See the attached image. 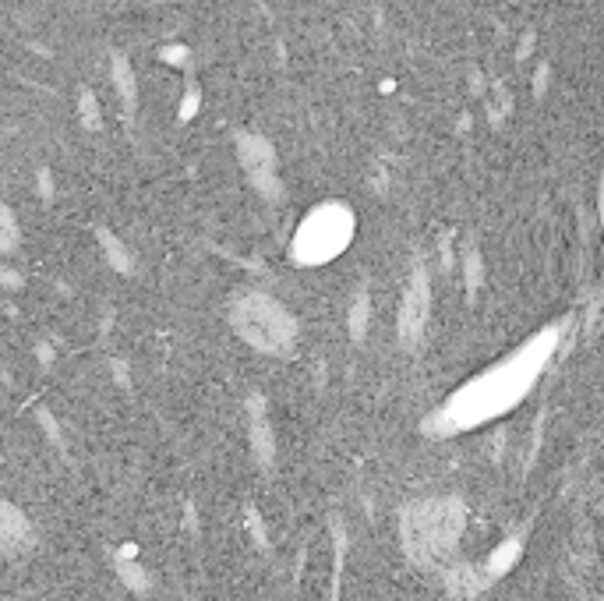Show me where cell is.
Wrapping results in <instances>:
<instances>
[{"instance_id": "6da1fadb", "label": "cell", "mask_w": 604, "mask_h": 601, "mask_svg": "<svg viewBox=\"0 0 604 601\" xmlns=\"http://www.w3.org/2000/svg\"><path fill=\"white\" fill-rule=\"evenodd\" d=\"M555 340H559V329L551 326L545 333H537L534 340H527V347L516 351L513 358H505L502 365L477 375L474 383L459 389L449 400V407L442 410L445 424H449V429H470V424H481L513 407L523 393L534 386L540 368L548 365Z\"/></svg>"}, {"instance_id": "7a4b0ae2", "label": "cell", "mask_w": 604, "mask_h": 601, "mask_svg": "<svg viewBox=\"0 0 604 601\" xmlns=\"http://www.w3.org/2000/svg\"><path fill=\"white\" fill-rule=\"evenodd\" d=\"M230 322L251 347L269 354H283L297 337L294 315L269 294H241L230 308Z\"/></svg>"}, {"instance_id": "3957f363", "label": "cell", "mask_w": 604, "mask_h": 601, "mask_svg": "<svg viewBox=\"0 0 604 601\" xmlns=\"http://www.w3.org/2000/svg\"><path fill=\"white\" fill-rule=\"evenodd\" d=\"M354 237V213L346 205H318L305 216V224L294 234V262L300 265H322L329 259H337L340 251Z\"/></svg>"}, {"instance_id": "277c9868", "label": "cell", "mask_w": 604, "mask_h": 601, "mask_svg": "<svg viewBox=\"0 0 604 601\" xmlns=\"http://www.w3.org/2000/svg\"><path fill=\"white\" fill-rule=\"evenodd\" d=\"M459 528H464V510H459V502L442 499V502L413 506L410 517L403 520V537L418 559L445 556V552L456 545Z\"/></svg>"}, {"instance_id": "5b68a950", "label": "cell", "mask_w": 604, "mask_h": 601, "mask_svg": "<svg viewBox=\"0 0 604 601\" xmlns=\"http://www.w3.org/2000/svg\"><path fill=\"white\" fill-rule=\"evenodd\" d=\"M428 311H432V291H428V273L418 269L407 283V294H403V308H400V340L403 347H418L421 333H424V322H428Z\"/></svg>"}, {"instance_id": "8992f818", "label": "cell", "mask_w": 604, "mask_h": 601, "mask_svg": "<svg viewBox=\"0 0 604 601\" xmlns=\"http://www.w3.org/2000/svg\"><path fill=\"white\" fill-rule=\"evenodd\" d=\"M32 524L25 520V513L19 510V506H11L0 499V552H8V556H14V552H22L32 545Z\"/></svg>"}, {"instance_id": "52a82bcc", "label": "cell", "mask_w": 604, "mask_h": 601, "mask_svg": "<svg viewBox=\"0 0 604 601\" xmlns=\"http://www.w3.org/2000/svg\"><path fill=\"white\" fill-rule=\"evenodd\" d=\"M364 326H368V291H361L354 308H350V333H354V340H364Z\"/></svg>"}, {"instance_id": "ba28073f", "label": "cell", "mask_w": 604, "mask_h": 601, "mask_svg": "<svg viewBox=\"0 0 604 601\" xmlns=\"http://www.w3.org/2000/svg\"><path fill=\"white\" fill-rule=\"evenodd\" d=\"M251 407H254V421H251V429H254V446H259V456H262V461H269V456H273V442H269V424H262L259 400H254Z\"/></svg>"}, {"instance_id": "9c48e42d", "label": "cell", "mask_w": 604, "mask_h": 601, "mask_svg": "<svg viewBox=\"0 0 604 601\" xmlns=\"http://www.w3.org/2000/svg\"><path fill=\"white\" fill-rule=\"evenodd\" d=\"M19 248V224H14V216L0 205V251H14Z\"/></svg>"}, {"instance_id": "30bf717a", "label": "cell", "mask_w": 604, "mask_h": 601, "mask_svg": "<svg viewBox=\"0 0 604 601\" xmlns=\"http://www.w3.org/2000/svg\"><path fill=\"white\" fill-rule=\"evenodd\" d=\"M100 237H103V245H106V256H110V262H114L121 273H127V269H132V259H127V251L114 241V237H110L106 230H100Z\"/></svg>"}, {"instance_id": "8fae6325", "label": "cell", "mask_w": 604, "mask_h": 601, "mask_svg": "<svg viewBox=\"0 0 604 601\" xmlns=\"http://www.w3.org/2000/svg\"><path fill=\"white\" fill-rule=\"evenodd\" d=\"M114 71H117V89L124 92V103L132 106L135 103V82H132V71H127L121 57H114Z\"/></svg>"}, {"instance_id": "7c38bea8", "label": "cell", "mask_w": 604, "mask_h": 601, "mask_svg": "<svg viewBox=\"0 0 604 601\" xmlns=\"http://www.w3.org/2000/svg\"><path fill=\"white\" fill-rule=\"evenodd\" d=\"M121 574L127 577V583H132L135 591H146V574H141V569H135L132 563H121Z\"/></svg>"}, {"instance_id": "4fadbf2b", "label": "cell", "mask_w": 604, "mask_h": 601, "mask_svg": "<svg viewBox=\"0 0 604 601\" xmlns=\"http://www.w3.org/2000/svg\"><path fill=\"white\" fill-rule=\"evenodd\" d=\"M82 114H86V124H89V128H100V114H95V106H92V97H89V92L82 97Z\"/></svg>"}]
</instances>
